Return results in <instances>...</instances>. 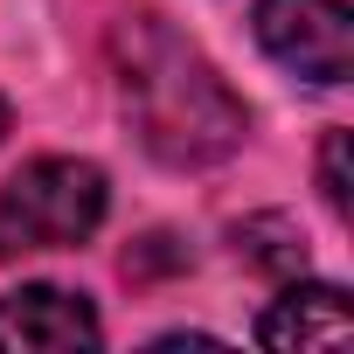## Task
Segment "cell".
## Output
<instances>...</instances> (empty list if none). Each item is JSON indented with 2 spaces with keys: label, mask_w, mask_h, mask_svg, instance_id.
Instances as JSON below:
<instances>
[{
  "label": "cell",
  "mask_w": 354,
  "mask_h": 354,
  "mask_svg": "<svg viewBox=\"0 0 354 354\" xmlns=\"http://www.w3.org/2000/svg\"><path fill=\"white\" fill-rule=\"evenodd\" d=\"M111 63H118V97L139 132V146L167 167H209L230 160L250 132L243 97L216 77V63L181 42L160 15H132L111 28Z\"/></svg>",
  "instance_id": "6da1fadb"
},
{
  "label": "cell",
  "mask_w": 354,
  "mask_h": 354,
  "mask_svg": "<svg viewBox=\"0 0 354 354\" xmlns=\"http://www.w3.org/2000/svg\"><path fill=\"white\" fill-rule=\"evenodd\" d=\"M111 209V188L91 160L49 153L28 160L8 188H0V257H28V250H70L84 243Z\"/></svg>",
  "instance_id": "7a4b0ae2"
},
{
  "label": "cell",
  "mask_w": 354,
  "mask_h": 354,
  "mask_svg": "<svg viewBox=\"0 0 354 354\" xmlns=\"http://www.w3.org/2000/svg\"><path fill=\"white\" fill-rule=\"evenodd\" d=\"M257 42L278 70L306 84H347L354 77V15L347 0H250Z\"/></svg>",
  "instance_id": "3957f363"
},
{
  "label": "cell",
  "mask_w": 354,
  "mask_h": 354,
  "mask_svg": "<svg viewBox=\"0 0 354 354\" xmlns=\"http://www.w3.org/2000/svg\"><path fill=\"white\" fill-rule=\"evenodd\" d=\"M104 326L84 292L63 285H21L0 299V347L8 354H63V347H97Z\"/></svg>",
  "instance_id": "277c9868"
},
{
  "label": "cell",
  "mask_w": 354,
  "mask_h": 354,
  "mask_svg": "<svg viewBox=\"0 0 354 354\" xmlns=\"http://www.w3.org/2000/svg\"><path fill=\"white\" fill-rule=\"evenodd\" d=\"M257 340L264 347H347L354 340V313H347V292L340 285H285L271 299V313L257 319Z\"/></svg>",
  "instance_id": "5b68a950"
},
{
  "label": "cell",
  "mask_w": 354,
  "mask_h": 354,
  "mask_svg": "<svg viewBox=\"0 0 354 354\" xmlns=\"http://www.w3.org/2000/svg\"><path fill=\"white\" fill-rule=\"evenodd\" d=\"M257 230H264L271 243H257L250 230H236V250H243L250 264H264V271H306V236H299L285 216H257Z\"/></svg>",
  "instance_id": "8992f818"
},
{
  "label": "cell",
  "mask_w": 354,
  "mask_h": 354,
  "mask_svg": "<svg viewBox=\"0 0 354 354\" xmlns=\"http://www.w3.org/2000/svg\"><path fill=\"white\" fill-rule=\"evenodd\" d=\"M319 188H326L333 216L354 209V195H347V132H326V146H319Z\"/></svg>",
  "instance_id": "52a82bcc"
},
{
  "label": "cell",
  "mask_w": 354,
  "mask_h": 354,
  "mask_svg": "<svg viewBox=\"0 0 354 354\" xmlns=\"http://www.w3.org/2000/svg\"><path fill=\"white\" fill-rule=\"evenodd\" d=\"M8 118H15V111H8V97H0V139H8Z\"/></svg>",
  "instance_id": "ba28073f"
}]
</instances>
